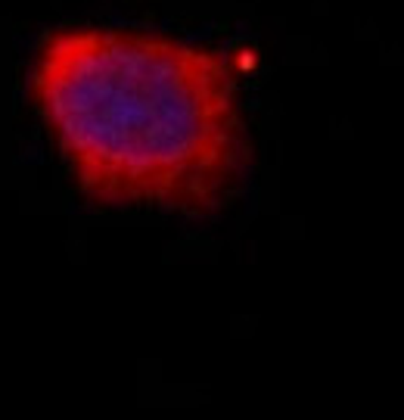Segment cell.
Here are the masks:
<instances>
[{
	"label": "cell",
	"instance_id": "cell-1",
	"mask_svg": "<svg viewBox=\"0 0 404 420\" xmlns=\"http://www.w3.org/2000/svg\"><path fill=\"white\" fill-rule=\"evenodd\" d=\"M28 97L81 200L218 218L252 171L240 69L227 50L131 28H56Z\"/></svg>",
	"mask_w": 404,
	"mask_h": 420
}]
</instances>
